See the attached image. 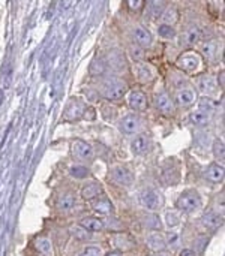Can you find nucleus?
I'll use <instances>...</instances> for the list:
<instances>
[{"instance_id": "obj_21", "label": "nucleus", "mask_w": 225, "mask_h": 256, "mask_svg": "<svg viewBox=\"0 0 225 256\" xmlns=\"http://www.w3.org/2000/svg\"><path fill=\"white\" fill-rule=\"evenodd\" d=\"M147 243H149V248L152 249V250H156V252H162V249L165 248V238L161 236V234H153V236H150L149 237V240H147Z\"/></svg>"}, {"instance_id": "obj_43", "label": "nucleus", "mask_w": 225, "mask_h": 256, "mask_svg": "<svg viewBox=\"0 0 225 256\" xmlns=\"http://www.w3.org/2000/svg\"><path fill=\"white\" fill-rule=\"evenodd\" d=\"M3 99H5V94H3V92L0 90V104L3 102Z\"/></svg>"}, {"instance_id": "obj_39", "label": "nucleus", "mask_w": 225, "mask_h": 256, "mask_svg": "<svg viewBox=\"0 0 225 256\" xmlns=\"http://www.w3.org/2000/svg\"><path fill=\"white\" fill-rule=\"evenodd\" d=\"M86 118H89V120H92V118H95V110L93 108H87V110H84V114H83Z\"/></svg>"}, {"instance_id": "obj_1", "label": "nucleus", "mask_w": 225, "mask_h": 256, "mask_svg": "<svg viewBox=\"0 0 225 256\" xmlns=\"http://www.w3.org/2000/svg\"><path fill=\"white\" fill-rule=\"evenodd\" d=\"M176 206L182 212H194L201 207V198L195 190H186L179 196Z\"/></svg>"}, {"instance_id": "obj_15", "label": "nucleus", "mask_w": 225, "mask_h": 256, "mask_svg": "<svg viewBox=\"0 0 225 256\" xmlns=\"http://www.w3.org/2000/svg\"><path fill=\"white\" fill-rule=\"evenodd\" d=\"M206 177L207 180H210L212 183H219L222 182L224 178V168L218 164H213L207 168V172H206Z\"/></svg>"}, {"instance_id": "obj_14", "label": "nucleus", "mask_w": 225, "mask_h": 256, "mask_svg": "<svg viewBox=\"0 0 225 256\" xmlns=\"http://www.w3.org/2000/svg\"><path fill=\"white\" fill-rule=\"evenodd\" d=\"M113 243L120 250H129L134 246V240L128 234H117L113 237Z\"/></svg>"}, {"instance_id": "obj_38", "label": "nucleus", "mask_w": 225, "mask_h": 256, "mask_svg": "<svg viewBox=\"0 0 225 256\" xmlns=\"http://www.w3.org/2000/svg\"><path fill=\"white\" fill-rule=\"evenodd\" d=\"M131 54H132V57H134L135 60H141V58L144 57V52H143L141 48H132V50H131Z\"/></svg>"}, {"instance_id": "obj_9", "label": "nucleus", "mask_w": 225, "mask_h": 256, "mask_svg": "<svg viewBox=\"0 0 225 256\" xmlns=\"http://www.w3.org/2000/svg\"><path fill=\"white\" fill-rule=\"evenodd\" d=\"M128 104L132 110L135 111H144L147 108V98L144 93L141 92H132L129 94V99H128Z\"/></svg>"}, {"instance_id": "obj_16", "label": "nucleus", "mask_w": 225, "mask_h": 256, "mask_svg": "<svg viewBox=\"0 0 225 256\" xmlns=\"http://www.w3.org/2000/svg\"><path fill=\"white\" fill-rule=\"evenodd\" d=\"M101 194H102V188H101L98 183H90V184L84 186L83 190H81V196H83L84 200H87V201L95 200V198L99 196Z\"/></svg>"}, {"instance_id": "obj_18", "label": "nucleus", "mask_w": 225, "mask_h": 256, "mask_svg": "<svg viewBox=\"0 0 225 256\" xmlns=\"http://www.w3.org/2000/svg\"><path fill=\"white\" fill-rule=\"evenodd\" d=\"M131 148H132V152H134L135 154H141V153L147 152V150H149V138H147L146 135L137 136V138L132 141Z\"/></svg>"}, {"instance_id": "obj_28", "label": "nucleus", "mask_w": 225, "mask_h": 256, "mask_svg": "<svg viewBox=\"0 0 225 256\" xmlns=\"http://www.w3.org/2000/svg\"><path fill=\"white\" fill-rule=\"evenodd\" d=\"M162 20H164V24H167V26L174 24V22L177 21V10H176V8L167 9V10L162 14Z\"/></svg>"}, {"instance_id": "obj_44", "label": "nucleus", "mask_w": 225, "mask_h": 256, "mask_svg": "<svg viewBox=\"0 0 225 256\" xmlns=\"http://www.w3.org/2000/svg\"><path fill=\"white\" fill-rule=\"evenodd\" d=\"M107 256H120V255H119L117 252H110V254H108Z\"/></svg>"}, {"instance_id": "obj_34", "label": "nucleus", "mask_w": 225, "mask_h": 256, "mask_svg": "<svg viewBox=\"0 0 225 256\" xmlns=\"http://www.w3.org/2000/svg\"><path fill=\"white\" fill-rule=\"evenodd\" d=\"M213 153H215V158L216 159H224V144H222V141H219V140H216L215 141V144H213Z\"/></svg>"}, {"instance_id": "obj_31", "label": "nucleus", "mask_w": 225, "mask_h": 256, "mask_svg": "<svg viewBox=\"0 0 225 256\" xmlns=\"http://www.w3.org/2000/svg\"><path fill=\"white\" fill-rule=\"evenodd\" d=\"M69 174L72 177H75V178H84V177L89 176V170L84 168V166H74V168H71Z\"/></svg>"}, {"instance_id": "obj_20", "label": "nucleus", "mask_w": 225, "mask_h": 256, "mask_svg": "<svg viewBox=\"0 0 225 256\" xmlns=\"http://www.w3.org/2000/svg\"><path fill=\"white\" fill-rule=\"evenodd\" d=\"M35 246L36 249L45 256H53V246H51V242L47 238V237H39L36 242H35Z\"/></svg>"}, {"instance_id": "obj_2", "label": "nucleus", "mask_w": 225, "mask_h": 256, "mask_svg": "<svg viewBox=\"0 0 225 256\" xmlns=\"http://www.w3.org/2000/svg\"><path fill=\"white\" fill-rule=\"evenodd\" d=\"M126 90H128V86H126L123 81L113 80V81H110V82L104 87V96H105L108 100H117V99L123 98V94L126 93Z\"/></svg>"}, {"instance_id": "obj_36", "label": "nucleus", "mask_w": 225, "mask_h": 256, "mask_svg": "<svg viewBox=\"0 0 225 256\" xmlns=\"http://www.w3.org/2000/svg\"><path fill=\"white\" fill-rule=\"evenodd\" d=\"M128 3V6L134 10H137V9H141L143 8V4H144V2L143 0H129V2H126Z\"/></svg>"}, {"instance_id": "obj_22", "label": "nucleus", "mask_w": 225, "mask_h": 256, "mask_svg": "<svg viewBox=\"0 0 225 256\" xmlns=\"http://www.w3.org/2000/svg\"><path fill=\"white\" fill-rule=\"evenodd\" d=\"M201 39V30L198 27H191L185 32L183 34V42L191 45V44H195Z\"/></svg>"}, {"instance_id": "obj_8", "label": "nucleus", "mask_w": 225, "mask_h": 256, "mask_svg": "<svg viewBox=\"0 0 225 256\" xmlns=\"http://www.w3.org/2000/svg\"><path fill=\"white\" fill-rule=\"evenodd\" d=\"M72 150L80 159H90L93 156V148L83 140H75L72 142Z\"/></svg>"}, {"instance_id": "obj_41", "label": "nucleus", "mask_w": 225, "mask_h": 256, "mask_svg": "<svg viewBox=\"0 0 225 256\" xmlns=\"http://www.w3.org/2000/svg\"><path fill=\"white\" fill-rule=\"evenodd\" d=\"M153 256H173L170 252H158L156 255H153Z\"/></svg>"}, {"instance_id": "obj_11", "label": "nucleus", "mask_w": 225, "mask_h": 256, "mask_svg": "<svg viewBox=\"0 0 225 256\" xmlns=\"http://www.w3.org/2000/svg\"><path fill=\"white\" fill-rule=\"evenodd\" d=\"M176 104L180 105V106H189L195 102V93L192 90H188V88H183V90H179L176 93V98H174Z\"/></svg>"}, {"instance_id": "obj_27", "label": "nucleus", "mask_w": 225, "mask_h": 256, "mask_svg": "<svg viewBox=\"0 0 225 256\" xmlns=\"http://www.w3.org/2000/svg\"><path fill=\"white\" fill-rule=\"evenodd\" d=\"M201 51H203V54H204L207 58H213L215 54H216V51H218V44H216L215 40H207V42L203 44Z\"/></svg>"}, {"instance_id": "obj_40", "label": "nucleus", "mask_w": 225, "mask_h": 256, "mask_svg": "<svg viewBox=\"0 0 225 256\" xmlns=\"http://www.w3.org/2000/svg\"><path fill=\"white\" fill-rule=\"evenodd\" d=\"M179 256H195V254H194L192 250H189V249H183Z\"/></svg>"}, {"instance_id": "obj_25", "label": "nucleus", "mask_w": 225, "mask_h": 256, "mask_svg": "<svg viewBox=\"0 0 225 256\" xmlns=\"http://www.w3.org/2000/svg\"><path fill=\"white\" fill-rule=\"evenodd\" d=\"M189 120H191L192 124H195V126H203V124H206V123L210 120V116H209V114H204V112H201V111H194V112H191Z\"/></svg>"}, {"instance_id": "obj_7", "label": "nucleus", "mask_w": 225, "mask_h": 256, "mask_svg": "<svg viewBox=\"0 0 225 256\" xmlns=\"http://www.w3.org/2000/svg\"><path fill=\"white\" fill-rule=\"evenodd\" d=\"M155 104H156V108L164 114H173L174 112V102L171 100V98L167 93H159L155 98Z\"/></svg>"}, {"instance_id": "obj_37", "label": "nucleus", "mask_w": 225, "mask_h": 256, "mask_svg": "<svg viewBox=\"0 0 225 256\" xmlns=\"http://www.w3.org/2000/svg\"><path fill=\"white\" fill-rule=\"evenodd\" d=\"M81 256H101V250L98 248H87Z\"/></svg>"}, {"instance_id": "obj_33", "label": "nucleus", "mask_w": 225, "mask_h": 256, "mask_svg": "<svg viewBox=\"0 0 225 256\" xmlns=\"http://www.w3.org/2000/svg\"><path fill=\"white\" fill-rule=\"evenodd\" d=\"M72 234H74V237H77V238H80V240H86V238H89L90 237V234H89V231H86L83 226H74L72 230Z\"/></svg>"}, {"instance_id": "obj_30", "label": "nucleus", "mask_w": 225, "mask_h": 256, "mask_svg": "<svg viewBox=\"0 0 225 256\" xmlns=\"http://www.w3.org/2000/svg\"><path fill=\"white\" fill-rule=\"evenodd\" d=\"M158 33L162 38H174L176 36V30L173 28V26H167V24H161L158 27Z\"/></svg>"}, {"instance_id": "obj_12", "label": "nucleus", "mask_w": 225, "mask_h": 256, "mask_svg": "<svg viewBox=\"0 0 225 256\" xmlns=\"http://www.w3.org/2000/svg\"><path fill=\"white\" fill-rule=\"evenodd\" d=\"M134 40L140 46H149L152 44V34H150L149 30H146L143 27H137L134 30Z\"/></svg>"}, {"instance_id": "obj_24", "label": "nucleus", "mask_w": 225, "mask_h": 256, "mask_svg": "<svg viewBox=\"0 0 225 256\" xmlns=\"http://www.w3.org/2000/svg\"><path fill=\"white\" fill-rule=\"evenodd\" d=\"M203 222L206 226L209 228H218L222 225V216L216 214V213H207L204 218H203Z\"/></svg>"}, {"instance_id": "obj_5", "label": "nucleus", "mask_w": 225, "mask_h": 256, "mask_svg": "<svg viewBox=\"0 0 225 256\" xmlns=\"http://www.w3.org/2000/svg\"><path fill=\"white\" fill-rule=\"evenodd\" d=\"M84 110H86V108H84V105H83L80 100L72 99V100L68 104L66 110H65V118H68V120H78V118L83 116Z\"/></svg>"}, {"instance_id": "obj_35", "label": "nucleus", "mask_w": 225, "mask_h": 256, "mask_svg": "<svg viewBox=\"0 0 225 256\" xmlns=\"http://www.w3.org/2000/svg\"><path fill=\"white\" fill-rule=\"evenodd\" d=\"M179 222H180V218L176 213H173V212L167 213V225L168 226H176V225H179Z\"/></svg>"}, {"instance_id": "obj_19", "label": "nucleus", "mask_w": 225, "mask_h": 256, "mask_svg": "<svg viewBox=\"0 0 225 256\" xmlns=\"http://www.w3.org/2000/svg\"><path fill=\"white\" fill-rule=\"evenodd\" d=\"M92 207H93V210L96 213H101V214H108L113 210V206H111V202L107 198H99V200L93 201Z\"/></svg>"}, {"instance_id": "obj_4", "label": "nucleus", "mask_w": 225, "mask_h": 256, "mask_svg": "<svg viewBox=\"0 0 225 256\" xmlns=\"http://www.w3.org/2000/svg\"><path fill=\"white\" fill-rule=\"evenodd\" d=\"M140 126H141V120H140L138 116H134V114L126 116V117L120 122V130H122L123 134H126V135H132V134L138 132Z\"/></svg>"}, {"instance_id": "obj_13", "label": "nucleus", "mask_w": 225, "mask_h": 256, "mask_svg": "<svg viewBox=\"0 0 225 256\" xmlns=\"http://www.w3.org/2000/svg\"><path fill=\"white\" fill-rule=\"evenodd\" d=\"M80 226H83V228H84L86 231H89V232H95V231L104 230L102 220H101V219H96V218H84V219H81Z\"/></svg>"}, {"instance_id": "obj_32", "label": "nucleus", "mask_w": 225, "mask_h": 256, "mask_svg": "<svg viewBox=\"0 0 225 256\" xmlns=\"http://www.w3.org/2000/svg\"><path fill=\"white\" fill-rule=\"evenodd\" d=\"M164 2H150L149 3V9H150V12H152V15L156 18V16H159L161 15V12H162V9H164Z\"/></svg>"}, {"instance_id": "obj_26", "label": "nucleus", "mask_w": 225, "mask_h": 256, "mask_svg": "<svg viewBox=\"0 0 225 256\" xmlns=\"http://www.w3.org/2000/svg\"><path fill=\"white\" fill-rule=\"evenodd\" d=\"M215 108H216V105H215V102H213L210 98H201L200 102H198V111H201V112H204V114L213 112Z\"/></svg>"}, {"instance_id": "obj_3", "label": "nucleus", "mask_w": 225, "mask_h": 256, "mask_svg": "<svg viewBox=\"0 0 225 256\" xmlns=\"http://www.w3.org/2000/svg\"><path fill=\"white\" fill-rule=\"evenodd\" d=\"M176 64L185 70V72H194L198 69V66L201 64V58L198 54H185V56H180L176 62Z\"/></svg>"}, {"instance_id": "obj_42", "label": "nucleus", "mask_w": 225, "mask_h": 256, "mask_svg": "<svg viewBox=\"0 0 225 256\" xmlns=\"http://www.w3.org/2000/svg\"><path fill=\"white\" fill-rule=\"evenodd\" d=\"M221 87H224V70L221 72Z\"/></svg>"}, {"instance_id": "obj_10", "label": "nucleus", "mask_w": 225, "mask_h": 256, "mask_svg": "<svg viewBox=\"0 0 225 256\" xmlns=\"http://www.w3.org/2000/svg\"><path fill=\"white\" fill-rule=\"evenodd\" d=\"M141 202H143V206H144L146 208H149V210H156V208L161 206L162 201H161V195H159L158 192H155V190H147V192L143 194Z\"/></svg>"}, {"instance_id": "obj_17", "label": "nucleus", "mask_w": 225, "mask_h": 256, "mask_svg": "<svg viewBox=\"0 0 225 256\" xmlns=\"http://www.w3.org/2000/svg\"><path fill=\"white\" fill-rule=\"evenodd\" d=\"M198 88L204 93V94H212L216 92V82L212 76L206 75V76H201L200 81H198Z\"/></svg>"}, {"instance_id": "obj_29", "label": "nucleus", "mask_w": 225, "mask_h": 256, "mask_svg": "<svg viewBox=\"0 0 225 256\" xmlns=\"http://www.w3.org/2000/svg\"><path fill=\"white\" fill-rule=\"evenodd\" d=\"M137 75H138L140 81H143V82L152 81V74H150L149 68L144 64H137Z\"/></svg>"}, {"instance_id": "obj_23", "label": "nucleus", "mask_w": 225, "mask_h": 256, "mask_svg": "<svg viewBox=\"0 0 225 256\" xmlns=\"http://www.w3.org/2000/svg\"><path fill=\"white\" fill-rule=\"evenodd\" d=\"M74 206H75V198H74V195H71V194L62 195V196L57 200V208H60V210H71Z\"/></svg>"}, {"instance_id": "obj_6", "label": "nucleus", "mask_w": 225, "mask_h": 256, "mask_svg": "<svg viewBox=\"0 0 225 256\" xmlns=\"http://www.w3.org/2000/svg\"><path fill=\"white\" fill-rule=\"evenodd\" d=\"M111 176H113V180H114L116 183L122 184V186H131L132 182H134V177H132L131 171L126 170V168H123V166L114 168Z\"/></svg>"}]
</instances>
